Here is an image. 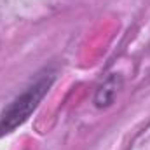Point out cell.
I'll use <instances>...</instances> for the list:
<instances>
[{"label":"cell","mask_w":150,"mask_h":150,"mask_svg":"<svg viewBox=\"0 0 150 150\" xmlns=\"http://www.w3.org/2000/svg\"><path fill=\"white\" fill-rule=\"evenodd\" d=\"M54 77L51 74L40 77L35 84H32L23 94H19L0 115V136L12 133L18 126H21L32 112L38 107V103L44 100L47 91L52 86Z\"/></svg>","instance_id":"obj_1"},{"label":"cell","mask_w":150,"mask_h":150,"mask_svg":"<svg viewBox=\"0 0 150 150\" xmlns=\"http://www.w3.org/2000/svg\"><path fill=\"white\" fill-rule=\"evenodd\" d=\"M119 87H120V77H117V75L108 77L101 84V87L98 89V93L94 96L96 107H108V105H112L117 93H119Z\"/></svg>","instance_id":"obj_2"}]
</instances>
